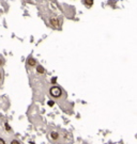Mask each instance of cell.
<instances>
[{
    "label": "cell",
    "instance_id": "6da1fadb",
    "mask_svg": "<svg viewBox=\"0 0 137 144\" xmlns=\"http://www.w3.org/2000/svg\"><path fill=\"white\" fill-rule=\"evenodd\" d=\"M49 94H50L52 97L58 98V97H60V96L62 95V90H61L60 88H58V87H51L50 89H49Z\"/></svg>",
    "mask_w": 137,
    "mask_h": 144
},
{
    "label": "cell",
    "instance_id": "7a4b0ae2",
    "mask_svg": "<svg viewBox=\"0 0 137 144\" xmlns=\"http://www.w3.org/2000/svg\"><path fill=\"white\" fill-rule=\"evenodd\" d=\"M27 65H29L30 67H34L37 66V60L33 57H29L27 60Z\"/></svg>",
    "mask_w": 137,
    "mask_h": 144
},
{
    "label": "cell",
    "instance_id": "3957f363",
    "mask_svg": "<svg viewBox=\"0 0 137 144\" xmlns=\"http://www.w3.org/2000/svg\"><path fill=\"white\" fill-rule=\"evenodd\" d=\"M49 22H50V25H52L54 27H59V20L57 18H50L49 19Z\"/></svg>",
    "mask_w": 137,
    "mask_h": 144
},
{
    "label": "cell",
    "instance_id": "277c9868",
    "mask_svg": "<svg viewBox=\"0 0 137 144\" xmlns=\"http://www.w3.org/2000/svg\"><path fill=\"white\" fill-rule=\"evenodd\" d=\"M36 69H37V72L39 73V74H44V73H45V68L42 65H40V64H39V65H37Z\"/></svg>",
    "mask_w": 137,
    "mask_h": 144
},
{
    "label": "cell",
    "instance_id": "5b68a950",
    "mask_svg": "<svg viewBox=\"0 0 137 144\" xmlns=\"http://www.w3.org/2000/svg\"><path fill=\"white\" fill-rule=\"evenodd\" d=\"M50 138L52 140H57L59 138V133L57 131H52V133H50Z\"/></svg>",
    "mask_w": 137,
    "mask_h": 144
},
{
    "label": "cell",
    "instance_id": "8992f818",
    "mask_svg": "<svg viewBox=\"0 0 137 144\" xmlns=\"http://www.w3.org/2000/svg\"><path fill=\"white\" fill-rule=\"evenodd\" d=\"M85 3L88 5V7H91L93 4V0H85Z\"/></svg>",
    "mask_w": 137,
    "mask_h": 144
},
{
    "label": "cell",
    "instance_id": "52a82bcc",
    "mask_svg": "<svg viewBox=\"0 0 137 144\" xmlns=\"http://www.w3.org/2000/svg\"><path fill=\"white\" fill-rule=\"evenodd\" d=\"M5 130H7V131H11V126L10 125H9L8 124V123H5Z\"/></svg>",
    "mask_w": 137,
    "mask_h": 144
},
{
    "label": "cell",
    "instance_id": "ba28073f",
    "mask_svg": "<svg viewBox=\"0 0 137 144\" xmlns=\"http://www.w3.org/2000/svg\"><path fill=\"white\" fill-rule=\"evenodd\" d=\"M47 105L49 106V107H52V106L55 105V101L54 100H48V102H47Z\"/></svg>",
    "mask_w": 137,
    "mask_h": 144
},
{
    "label": "cell",
    "instance_id": "9c48e42d",
    "mask_svg": "<svg viewBox=\"0 0 137 144\" xmlns=\"http://www.w3.org/2000/svg\"><path fill=\"white\" fill-rule=\"evenodd\" d=\"M10 144H20V142H19L18 140H12Z\"/></svg>",
    "mask_w": 137,
    "mask_h": 144
},
{
    "label": "cell",
    "instance_id": "30bf717a",
    "mask_svg": "<svg viewBox=\"0 0 137 144\" xmlns=\"http://www.w3.org/2000/svg\"><path fill=\"white\" fill-rule=\"evenodd\" d=\"M3 63H4L3 59H2V58H0V66H2V65H3Z\"/></svg>",
    "mask_w": 137,
    "mask_h": 144
},
{
    "label": "cell",
    "instance_id": "8fae6325",
    "mask_svg": "<svg viewBox=\"0 0 137 144\" xmlns=\"http://www.w3.org/2000/svg\"><path fill=\"white\" fill-rule=\"evenodd\" d=\"M0 144H5V141L2 138H0Z\"/></svg>",
    "mask_w": 137,
    "mask_h": 144
},
{
    "label": "cell",
    "instance_id": "7c38bea8",
    "mask_svg": "<svg viewBox=\"0 0 137 144\" xmlns=\"http://www.w3.org/2000/svg\"><path fill=\"white\" fill-rule=\"evenodd\" d=\"M0 79H1V73H0Z\"/></svg>",
    "mask_w": 137,
    "mask_h": 144
}]
</instances>
